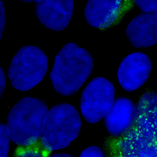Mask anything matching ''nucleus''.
<instances>
[{"instance_id":"obj_9","label":"nucleus","mask_w":157,"mask_h":157,"mask_svg":"<svg viewBox=\"0 0 157 157\" xmlns=\"http://www.w3.org/2000/svg\"><path fill=\"white\" fill-rule=\"evenodd\" d=\"M135 105L126 98H118L104 117L108 132L114 136L124 135L134 123Z\"/></svg>"},{"instance_id":"obj_3","label":"nucleus","mask_w":157,"mask_h":157,"mask_svg":"<svg viewBox=\"0 0 157 157\" xmlns=\"http://www.w3.org/2000/svg\"><path fill=\"white\" fill-rule=\"evenodd\" d=\"M81 121L78 110L73 105L61 103L48 110L40 138L42 147L47 151L67 147L78 137Z\"/></svg>"},{"instance_id":"obj_13","label":"nucleus","mask_w":157,"mask_h":157,"mask_svg":"<svg viewBox=\"0 0 157 157\" xmlns=\"http://www.w3.org/2000/svg\"><path fill=\"white\" fill-rule=\"evenodd\" d=\"M10 141L6 126L0 123V157H8Z\"/></svg>"},{"instance_id":"obj_16","label":"nucleus","mask_w":157,"mask_h":157,"mask_svg":"<svg viewBox=\"0 0 157 157\" xmlns=\"http://www.w3.org/2000/svg\"><path fill=\"white\" fill-rule=\"evenodd\" d=\"M79 157H104V155L103 151L99 147L92 146L84 149Z\"/></svg>"},{"instance_id":"obj_19","label":"nucleus","mask_w":157,"mask_h":157,"mask_svg":"<svg viewBox=\"0 0 157 157\" xmlns=\"http://www.w3.org/2000/svg\"><path fill=\"white\" fill-rule=\"evenodd\" d=\"M48 157H73L69 154L66 153H59L51 155Z\"/></svg>"},{"instance_id":"obj_14","label":"nucleus","mask_w":157,"mask_h":157,"mask_svg":"<svg viewBox=\"0 0 157 157\" xmlns=\"http://www.w3.org/2000/svg\"><path fill=\"white\" fill-rule=\"evenodd\" d=\"M135 2L144 13L157 12V1H135Z\"/></svg>"},{"instance_id":"obj_11","label":"nucleus","mask_w":157,"mask_h":157,"mask_svg":"<svg viewBox=\"0 0 157 157\" xmlns=\"http://www.w3.org/2000/svg\"><path fill=\"white\" fill-rule=\"evenodd\" d=\"M135 127L157 143V91L143 94L135 105Z\"/></svg>"},{"instance_id":"obj_17","label":"nucleus","mask_w":157,"mask_h":157,"mask_svg":"<svg viewBox=\"0 0 157 157\" xmlns=\"http://www.w3.org/2000/svg\"><path fill=\"white\" fill-rule=\"evenodd\" d=\"M6 21L5 9L2 1H0V40L2 38Z\"/></svg>"},{"instance_id":"obj_15","label":"nucleus","mask_w":157,"mask_h":157,"mask_svg":"<svg viewBox=\"0 0 157 157\" xmlns=\"http://www.w3.org/2000/svg\"><path fill=\"white\" fill-rule=\"evenodd\" d=\"M15 157H45L41 151L36 148L29 147H23L17 152Z\"/></svg>"},{"instance_id":"obj_7","label":"nucleus","mask_w":157,"mask_h":157,"mask_svg":"<svg viewBox=\"0 0 157 157\" xmlns=\"http://www.w3.org/2000/svg\"><path fill=\"white\" fill-rule=\"evenodd\" d=\"M36 13L40 23L47 28L56 31L65 29L73 13L72 0H37Z\"/></svg>"},{"instance_id":"obj_8","label":"nucleus","mask_w":157,"mask_h":157,"mask_svg":"<svg viewBox=\"0 0 157 157\" xmlns=\"http://www.w3.org/2000/svg\"><path fill=\"white\" fill-rule=\"evenodd\" d=\"M126 35L135 48H145L157 43V12L141 13L128 25Z\"/></svg>"},{"instance_id":"obj_18","label":"nucleus","mask_w":157,"mask_h":157,"mask_svg":"<svg viewBox=\"0 0 157 157\" xmlns=\"http://www.w3.org/2000/svg\"><path fill=\"white\" fill-rule=\"evenodd\" d=\"M6 85V79L3 70L0 66V98L4 91Z\"/></svg>"},{"instance_id":"obj_4","label":"nucleus","mask_w":157,"mask_h":157,"mask_svg":"<svg viewBox=\"0 0 157 157\" xmlns=\"http://www.w3.org/2000/svg\"><path fill=\"white\" fill-rule=\"evenodd\" d=\"M48 59L44 52L34 46H24L13 58L8 70L13 86L20 91H28L39 84L45 77Z\"/></svg>"},{"instance_id":"obj_10","label":"nucleus","mask_w":157,"mask_h":157,"mask_svg":"<svg viewBox=\"0 0 157 157\" xmlns=\"http://www.w3.org/2000/svg\"><path fill=\"white\" fill-rule=\"evenodd\" d=\"M117 148L119 157H157V143L136 127L124 135Z\"/></svg>"},{"instance_id":"obj_5","label":"nucleus","mask_w":157,"mask_h":157,"mask_svg":"<svg viewBox=\"0 0 157 157\" xmlns=\"http://www.w3.org/2000/svg\"><path fill=\"white\" fill-rule=\"evenodd\" d=\"M114 85L109 80L98 77L92 79L83 90L80 109L85 120L91 124L104 118L115 101Z\"/></svg>"},{"instance_id":"obj_2","label":"nucleus","mask_w":157,"mask_h":157,"mask_svg":"<svg viewBox=\"0 0 157 157\" xmlns=\"http://www.w3.org/2000/svg\"><path fill=\"white\" fill-rule=\"evenodd\" d=\"M48 109L40 99L26 97L19 100L10 111L6 126L11 141L29 147L40 139Z\"/></svg>"},{"instance_id":"obj_6","label":"nucleus","mask_w":157,"mask_h":157,"mask_svg":"<svg viewBox=\"0 0 157 157\" xmlns=\"http://www.w3.org/2000/svg\"><path fill=\"white\" fill-rule=\"evenodd\" d=\"M152 70L149 58L142 52H134L125 57L118 71V80L122 88L132 92L147 81Z\"/></svg>"},{"instance_id":"obj_12","label":"nucleus","mask_w":157,"mask_h":157,"mask_svg":"<svg viewBox=\"0 0 157 157\" xmlns=\"http://www.w3.org/2000/svg\"><path fill=\"white\" fill-rule=\"evenodd\" d=\"M122 1L90 0L84 10L85 19L93 27L103 29L111 25L121 10Z\"/></svg>"},{"instance_id":"obj_1","label":"nucleus","mask_w":157,"mask_h":157,"mask_svg":"<svg viewBox=\"0 0 157 157\" xmlns=\"http://www.w3.org/2000/svg\"><path fill=\"white\" fill-rule=\"evenodd\" d=\"M93 58L74 43L63 47L55 57L50 78L54 90L63 96L73 95L84 85L93 69Z\"/></svg>"}]
</instances>
